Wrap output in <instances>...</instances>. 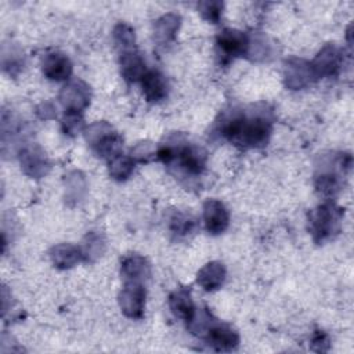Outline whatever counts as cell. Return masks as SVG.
<instances>
[{
    "instance_id": "obj_12",
    "label": "cell",
    "mask_w": 354,
    "mask_h": 354,
    "mask_svg": "<svg viewBox=\"0 0 354 354\" xmlns=\"http://www.w3.org/2000/svg\"><path fill=\"white\" fill-rule=\"evenodd\" d=\"M21 165L30 177H41L47 173L48 162L44 152L37 145H29L21 149Z\"/></svg>"
},
{
    "instance_id": "obj_20",
    "label": "cell",
    "mask_w": 354,
    "mask_h": 354,
    "mask_svg": "<svg viewBox=\"0 0 354 354\" xmlns=\"http://www.w3.org/2000/svg\"><path fill=\"white\" fill-rule=\"evenodd\" d=\"M180 17L176 14H166L155 24V40L158 44L165 46L174 40L180 26Z\"/></svg>"
},
{
    "instance_id": "obj_24",
    "label": "cell",
    "mask_w": 354,
    "mask_h": 354,
    "mask_svg": "<svg viewBox=\"0 0 354 354\" xmlns=\"http://www.w3.org/2000/svg\"><path fill=\"white\" fill-rule=\"evenodd\" d=\"M113 39L118 47L129 51L134 46V30L126 24H119L113 29Z\"/></svg>"
},
{
    "instance_id": "obj_29",
    "label": "cell",
    "mask_w": 354,
    "mask_h": 354,
    "mask_svg": "<svg viewBox=\"0 0 354 354\" xmlns=\"http://www.w3.org/2000/svg\"><path fill=\"white\" fill-rule=\"evenodd\" d=\"M328 342H329V340H328V336H326L324 332L318 330V332L314 335V337H313V348H314L315 351H326V348L324 347V344L328 347V346H329Z\"/></svg>"
},
{
    "instance_id": "obj_17",
    "label": "cell",
    "mask_w": 354,
    "mask_h": 354,
    "mask_svg": "<svg viewBox=\"0 0 354 354\" xmlns=\"http://www.w3.org/2000/svg\"><path fill=\"white\" fill-rule=\"evenodd\" d=\"M120 69L122 75L127 82H137L141 80L142 76L147 73L145 62L142 57L134 51H123L120 55Z\"/></svg>"
},
{
    "instance_id": "obj_10",
    "label": "cell",
    "mask_w": 354,
    "mask_h": 354,
    "mask_svg": "<svg viewBox=\"0 0 354 354\" xmlns=\"http://www.w3.org/2000/svg\"><path fill=\"white\" fill-rule=\"evenodd\" d=\"M315 77L332 76L342 65V53L335 44H326L310 64Z\"/></svg>"
},
{
    "instance_id": "obj_4",
    "label": "cell",
    "mask_w": 354,
    "mask_h": 354,
    "mask_svg": "<svg viewBox=\"0 0 354 354\" xmlns=\"http://www.w3.org/2000/svg\"><path fill=\"white\" fill-rule=\"evenodd\" d=\"M86 140L94 152L100 156L112 159L120 153L122 138L105 122H97L87 127Z\"/></svg>"
},
{
    "instance_id": "obj_21",
    "label": "cell",
    "mask_w": 354,
    "mask_h": 354,
    "mask_svg": "<svg viewBox=\"0 0 354 354\" xmlns=\"http://www.w3.org/2000/svg\"><path fill=\"white\" fill-rule=\"evenodd\" d=\"M134 170V160L133 158L123 156L122 153L113 156L109 160V174L119 181H123L130 177Z\"/></svg>"
},
{
    "instance_id": "obj_7",
    "label": "cell",
    "mask_w": 354,
    "mask_h": 354,
    "mask_svg": "<svg viewBox=\"0 0 354 354\" xmlns=\"http://www.w3.org/2000/svg\"><path fill=\"white\" fill-rule=\"evenodd\" d=\"M119 306L129 318H141L145 306V289L141 282H126L120 295Z\"/></svg>"
},
{
    "instance_id": "obj_3",
    "label": "cell",
    "mask_w": 354,
    "mask_h": 354,
    "mask_svg": "<svg viewBox=\"0 0 354 354\" xmlns=\"http://www.w3.org/2000/svg\"><path fill=\"white\" fill-rule=\"evenodd\" d=\"M198 326L195 335H203L206 343L217 351H231L239 343V336L235 329L227 324L217 322L207 313Z\"/></svg>"
},
{
    "instance_id": "obj_5",
    "label": "cell",
    "mask_w": 354,
    "mask_h": 354,
    "mask_svg": "<svg viewBox=\"0 0 354 354\" xmlns=\"http://www.w3.org/2000/svg\"><path fill=\"white\" fill-rule=\"evenodd\" d=\"M340 220V212L330 203H325L318 206L315 210L311 212L308 224L310 232L317 243H321L337 231Z\"/></svg>"
},
{
    "instance_id": "obj_15",
    "label": "cell",
    "mask_w": 354,
    "mask_h": 354,
    "mask_svg": "<svg viewBox=\"0 0 354 354\" xmlns=\"http://www.w3.org/2000/svg\"><path fill=\"white\" fill-rule=\"evenodd\" d=\"M120 272L126 282H142L149 277V264L140 254H129L122 260Z\"/></svg>"
},
{
    "instance_id": "obj_25",
    "label": "cell",
    "mask_w": 354,
    "mask_h": 354,
    "mask_svg": "<svg viewBox=\"0 0 354 354\" xmlns=\"http://www.w3.org/2000/svg\"><path fill=\"white\" fill-rule=\"evenodd\" d=\"M104 250V242L101 239V235L91 232L86 236V243L82 249L83 260H94L98 257Z\"/></svg>"
},
{
    "instance_id": "obj_19",
    "label": "cell",
    "mask_w": 354,
    "mask_h": 354,
    "mask_svg": "<svg viewBox=\"0 0 354 354\" xmlns=\"http://www.w3.org/2000/svg\"><path fill=\"white\" fill-rule=\"evenodd\" d=\"M51 260L58 268H71L83 260V253L77 246L62 243L51 250Z\"/></svg>"
},
{
    "instance_id": "obj_11",
    "label": "cell",
    "mask_w": 354,
    "mask_h": 354,
    "mask_svg": "<svg viewBox=\"0 0 354 354\" xmlns=\"http://www.w3.org/2000/svg\"><path fill=\"white\" fill-rule=\"evenodd\" d=\"M315 77L310 62L290 58L285 64V84L289 88L297 90L307 86Z\"/></svg>"
},
{
    "instance_id": "obj_22",
    "label": "cell",
    "mask_w": 354,
    "mask_h": 354,
    "mask_svg": "<svg viewBox=\"0 0 354 354\" xmlns=\"http://www.w3.org/2000/svg\"><path fill=\"white\" fill-rule=\"evenodd\" d=\"M315 187L324 195H333L340 188V177L332 171H321L315 177Z\"/></svg>"
},
{
    "instance_id": "obj_23",
    "label": "cell",
    "mask_w": 354,
    "mask_h": 354,
    "mask_svg": "<svg viewBox=\"0 0 354 354\" xmlns=\"http://www.w3.org/2000/svg\"><path fill=\"white\" fill-rule=\"evenodd\" d=\"M169 228L173 234L183 236V235L192 232V230L195 228V221H194V218H191L183 213H174L170 217Z\"/></svg>"
},
{
    "instance_id": "obj_18",
    "label": "cell",
    "mask_w": 354,
    "mask_h": 354,
    "mask_svg": "<svg viewBox=\"0 0 354 354\" xmlns=\"http://www.w3.org/2000/svg\"><path fill=\"white\" fill-rule=\"evenodd\" d=\"M169 307L177 318L187 322H189L195 315V306L191 299V293L187 289L174 290L169 297Z\"/></svg>"
},
{
    "instance_id": "obj_28",
    "label": "cell",
    "mask_w": 354,
    "mask_h": 354,
    "mask_svg": "<svg viewBox=\"0 0 354 354\" xmlns=\"http://www.w3.org/2000/svg\"><path fill=\"white\" fill-rule=\"evenodd\" d=\"M136 159H138L140 162H144V160H148L149 156L152 155H156V151L148 144V142H141L136 147L134 152L131 153Z\"/></svg>"
},
{
    "instance_id": "obj_14",
    "label": "cell",
    "mask_w": 354,
    "mask_h": 354,
    "mask_svg": "<svg viewBox=\"0 0 354 354\" xmlns=\"http://www.w3.org/2000/svg\"><path fill=\"white\" fill-rule=\"evenodd\" d=\"M43 73L55 82L65 80L72 73V64L66 55L61 53H51L43 59Z\"/></svg>"
},
{
    "instance_id": "obj_26",
    "label": "cell",
    "mask_w": 354,
    "mask_h": 354,
    "mask_svg": "<svg viewBox=\"0 0 354 354\" xmlns=\"http://www.w3.org/2000/svg\"><path fill=\"white\" fill-rule=\"evenodd\" d=\"M198 10L201 12V15L212 22V24H217L220 17H221V12H223V3L221 1H201L198 4Z\"/></svg>"
},
{
    "instance_id": "obj_2",
    "label": "cell",
    "mask_w": 354,
    "mask_h": 354,
    "mask_svg": "<svg viewBox=\"0 0 354 354\" xmlns=\"http://www.w3.org/2000/svg\"><path fill=\"white\" fill-rule=\"evenodd\" d=\"M156 158L165 165L176 163L189 176H199L205 169L206 152L189 142H169L156 149Z\"/></svg>"
},
{
    "instance_id": "obj_8",
    "label": "cell",
    "mask_w": 354,
    "mask_h": 354,
    "mask_svg": "<svg viewBox=\"0 0 354 354\" xmlns=\"http://www.w3.org/2000/svg\"><path fill=\"white\" fill-rule=\"evenodd\" d=\"M59 100L65 112L80 113L90 104V87L83 80H72L62 88Z\"/></svg>"
},
{
    "instance_id": "obj_9",
    "label": "cell",
    "mask_w": 354,
    "mask_h": 354,
    "mask_svg": "<svg viewBox=\"0 0 354 354\" xmlns=\"http://www.w3.org/2000/svg\"><path fill=\"white\" fill-rule=\"evenodd\" d=\"M205 228L212 235L224 232L230 224V214L227 207L217 199H207L203 205Z\"/></svg>"
},
{
    "instance_id": "obj_27",
    "label": "cell",
    "mask_w": 354,
    "mask_h": 354,
    "mask_svg": "<svg viewBox=\"0 0 354 354\" xmlns=\"http://www.w3.org/2000/svg\"><path fill=\"white\" fill-rule=\"evenodd\" d=\"M83 126V118L79 112H65V116L62 119V129L65 134L75 136L77 131L82 130Z\"/></svg>"
},
{
    "instance_id": "obj_6",
    "label": "cell",
    "mask_w": 354,
    "mask_h": 354,
    "mask_svg": "<svg viewBox=\"0 0 354 354\" xmlns=\"http://www.w3.org/2000/svg\"><path fill=\"white\" fill-rule=\"evenodd\" d=\"M218 55L225 59H234L249 53V37L236 29H224L216 39Z\"/></svg>"
},
{
    "instance_id": "obj_1",
    "label": "cell",
    "mask_w": 354,
    "mask_h": 354,
    "mask_svg": "<svg viewBox=\"0 0 354 354\" xmlns=\"http://www.w3.org/2000/svg\"><path fill=\"white\" fill-rule=\"evenodd\" d=\"M217 126L218 134L231 142L243 148H257L268 141L272 119L267 111L248 115L243 111L234 109L224 113Z\"/></svg>"
},
{
    "instance_id": "obj_13",
    "label": "cell",
    "mask_w": 354,
    "mask_h": 354,
    "mask_svg": "<svg viewBox=\"0 0 354 354\" xmlns=\"http://www.w3.org/2000/svg\"><path fill=\"white\" fill-rule=\"evenodd\" d=\"M142 93L147 101L159 102L167 95V82L166 77L159 71H147V73L141 79Z\"/></svg>"
},
{
    "instance_id": "obj_16",
    "label": "cell",
    "mask_w": 354,
    "mask_h": 354,
    "mask_svg": "<svg viewBox=\"0 0 354 354\" xmlns=\"http://www.w3.org/2000/svg\"><path fill=\"white\" fill-rule=\"evenodd\" d=\"M225 279V268L218 261H210L206 266H203L198 275L196 282L207 292H213L218 289Z\"/></svg>"
}]
</instances>
